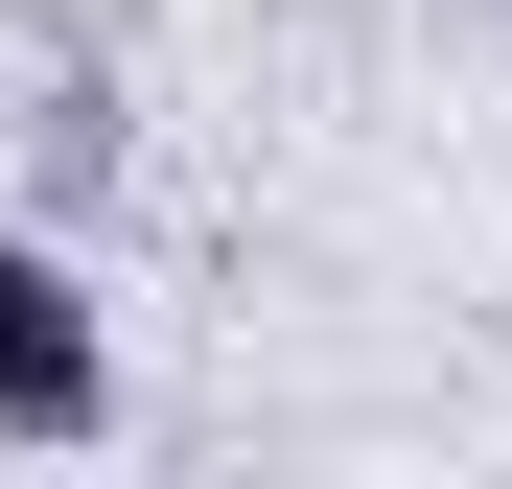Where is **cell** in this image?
<instances>
[{
	"label": "cell",
	"instance_id": "6da1fadb",
	"mask_svg": "<svg viewBox=\"0 0 512 489\" xmlns=\"http://www.w3.org/2000/svg\"><path fill=\"white\" fill-rule=\"evenodd\" d=\"M94 420H117V350L70 303V257H0V443H94Z\"/></svg>",
	"mask_w": 512,
	"mask_h": 489
}]
</instances>
